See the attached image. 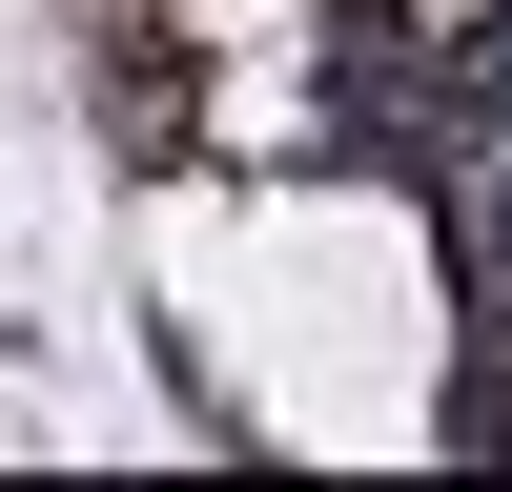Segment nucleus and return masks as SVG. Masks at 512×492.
I'll return each mask as SVG.
<instances>
[]
</instances>
